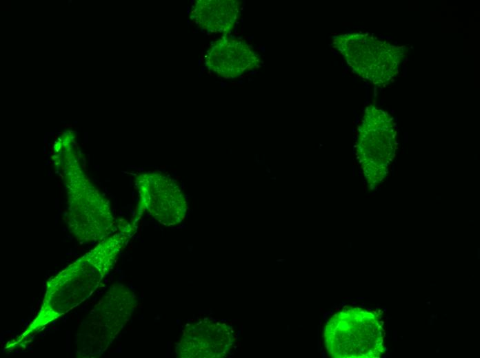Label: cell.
Wrapping results in <instances>:
<instances>
[{
    "label": "cell",
    "instance_id": "cell-1",
    "mask_svg": "<svg viewBox=\"0 0 480 358\" xmlns=\"http://www.w3.org/2000/svg\"><path fill=\"white\" fill-rule=\"evenodd\" d=\"M132 229L128 224L123 227L119 232L102 240L91 251L50 277L37 314L10 346L21 345L28 337L88 299L110 271Z\"/></svg>",
    "mask_w": 480,
    "mask_h": 358
},
{
    "label": "cell",
    "instance_id": "cell-7",
    "mask_svg": "<svg viewBox=\"0 0 480 358\" xmlns=\"http://www.w3.org/2000/svg\"><path fill=\"white\" fill-rule=\"evenodd\" d=\"M235 340L232 327L224 322L203 318L183 328L175 352L181 358H218L226 356Z\"/></svg>",
    "mask_w": 480,
    "mask_h": 358
},
{
    "label": "cell",
    "instance_id": "cell-5",
    "mask_svg": "<svg viewBox=\"0 0 480 358\" xmlns=\"http://www.w3.org/2000/svg\"><path fill=\"white\" fill-rule=\"evenodd\" d=\"M323 337L334 357H372L381 351V326L375 316L358 308H348L331 317Z\"/></svg>",
    "mask_w": 480,
    "mask_h": 358
},
{
    "label": "cell",
    "instance_id": "cell-3",
    "mask_svg": "<svg viewBox=\"0 0 480 358\" xmlns=\"http://www.w3.org/2000/svg\"><path fill=\"white\" fill-rule=\"evenodd\" d=\"M70 167L65 168L69 230L80 242L101 241L115 224L109 202L90 185L75 160Z\"/></svg>",
    "mask_w": 480,
    "mask_h": 358
},
{
    "label": "cell",
    "instance_id": "cell-10",
    "mask_svg": "<svg viewBox=\"0 0 480 358\" xmlns=\"http://www.w3.org/2000/svg\"><path fill=\"white\" fill-rule=\"evenodd\" d=\"M241 6V3L236 0H199L191 18L203 30L228 33L239 18Z\"/></svg>",
    "mask_w": 480,
    "mask_h": 358
},
{
    "label": "cell",
    "instance_id": "cell-8",
    "mask_svg": "<svg viewBox=\"0 0 480 358\" xmlns=\"http://www.w3.org/2000/svg\"><path fill=\"white\" fill-rule=\"evenodd\" d=\"M397 132L392 118L373 105L366 108L359 128L358 153L364 160L389 159L397 147Z\"/></svg>",
    "mask_w": 480,
    "mask_h": 358
},
{
    "label": "cell",
    "instance_id": "cell-9",
    "mask_svg": "<svg viewBox=\"0 0 480 358\" xmlns=\"http://www.w3.org/2000/svg\"><path fill=\"white\" fill-rule=\"evenodd\" d=\"M259 56L243 40L223 36L208 51V69L223 78H235L258 67Z\"/></svg>",
    "mask_w": 480,
    "mask_h": 358
},
{
    "label": "cell",
    "instance_id": "cell-6",
    "mask_svg": "<svg viewBox=\"0 0 480 358\" xmlns=\"http://www.w3.org/2000/svg\"><path fill=\"white\" fill-rule=\"evenodd\" d=\"M136 182L142 206L159 222L174 226L184 220L186 200L174 180L161 173L148 172L138 175Z\"/></svg>",
    "mask_w": 480,
    "mask_h": 358
},
{
    "label": "cell",
    "instance_id": "cell-4",
    "mask_svg": "<svg viewBox=\"0 0 480 358\" xmlns=\"http://www.w3.org/2000/svg\"><path fill=\"white\" fill-rule=\"evenodd\" d=\"M332 44L355 74L378 86L392 81L407 54L405 46L392 45L368 33L337 35Z\"/></svg>",
    "mask_w": 480,
    "mask_h": 358
},
{
    "label": "cell",
    "instance_id": "cell-2",
    "mask_svg": "<svg viewBox=\"0 0 480 358\" xmlns=\"http://www.w3.org/2000/svg\"><path fill=\"white\" fill-rule=\"evenodd\" d=\"M137 306L134 292L122 284L112 286L81 323L75 336V355H103L130 319Z\"/></svg>",
    "mask_w": 480,
    "mask_h": 358
}]
</instances>
